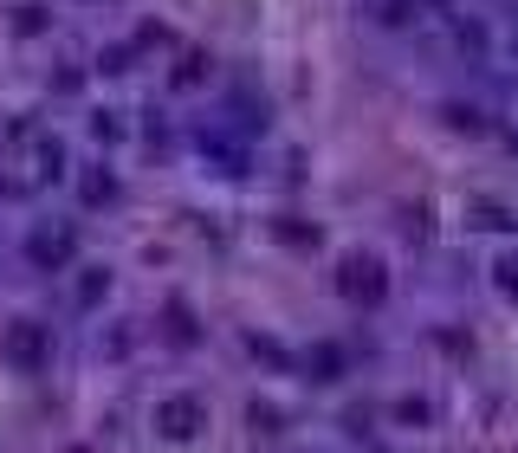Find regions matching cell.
I'll return each instance as SVG.
<instances>
[{"label": "cell", "instance_id": "5bb4252c", "mask_svg": "<svg viewBox=\"0 0 518 453\" xmlns=\"http://www.w3.org/2000/svg\"><path fill=\"white\" fill-rule=\"evenodd\" d=\"M247 421H253V428H266V434H272V428H285L279 408H266V402H253V408H247Z\"/></svg>", "mask_w": 518, "mask_h": 453}, {"label": "cell", "instance_id": "9a60e30c", "mask_svg": "<svg viewBox=\"0 0 518 453\" xmlns=\"http://www.w3.org/2000/svg\"><path fill=\"white\" fill-rule=\"evenodd\" d=\"M13 26H20V33H39V26H46V13H39V7H33V0H26V7H20V13H13Z\"/></svg>", "mask_w": 518, "mask_h": 453}, {"label": "cell", "instance_id": "e0dca14e", "mask_svg": "<svg viewBox=\"0 0 518 453\" xmlns=\"http://www.w3.org/2000/svg\"><path fill=\"white\" fill-rule=\"evenodd\" d=\"M98 65H104V72H124V65H130V46H111V52H104Z\"/></svg>", "mask_w": 518, "mask_h": 453}, {"label": "cell", "instance_id": "ba28073f", "mask_svg": "<svg viewBox=\"0 0 518 453\" xmlns=\"http://www.w3.org/2000/svg\"><path fill=\"white\" fill-rule=\"evenodd\" d=\"M247 350L259 356V363H272V369H298V356L285 350L279 337H259V331H247Z\"/></svg>", "mask_w": 518, "mask_h": 453}, {"label": "cell", "instance_id": "3957f363", "mask_svg": "<svg viewBox=\"0 0 518 453\" xmlns=\"http://www.w3.org/2000/svg\"><path fill=\"white\" fill-rule=\"evenodd\" d=\"M201 421H208V402H201V395H162L156 402V434L162 441H195Z\"/></svg>", "mask_w": 518, "mask_h": 453}, {"label": "cell", "instance_id": "277c9868", "mask_svg": "<svg viewBox=\"0 0 518 453\" xmlns=\"http://www.w3.org/2000/svg\"><path fill=\"white\" fill-rule=\"evenodd\" d=\"M72 253H78V233H72V227H39L33 240H26V259H33V266H46V272L72 266Z\"/></svg>", "mask_w": 518, "mask_h": 453}, {"label": "cell", "instance_id": "2e32d148", "mask_svg": "<svg viewBox=\"0 0 518 453\" xmlns=\"http://www.w3.org/2000/svg\"><path fill=\"white\" fill-rule=\"evenodd\" d=\"M395 415H402L408 428H421V421H428V402H402V408H395Z\"/></svg>", "mask_w": 518, "mask_h": 453}, {"label": "cell", "instance_id": "5b68a950", "mask_svg": "<svg viewBox=\"0 0 518 453\" xmlns=\"http://www.w3.org/2000/svg\"><path fill=\"white\" fill-rule=\"evenodd\" d=\"M298 369H305L311 382H337L350 369V356H344V343H311V350L298 356Z\"/></svg>", "mask_w": 518, "mask_h": 453}, {"label": "cell", "instance_id": "d6986e66", "mask_svg": "<svg viewBox=\"0 0 518 453\" xmlns=\"http://www.w3.org/2000/svg\"><path fill=\"white\" fill-rule=\"evenodd\" d=\"M72 453H91V447H72Z\"/></svg>", "mask_w": 518, "mask_h": 453}, {"label": "cell", "instance_id": "6da1fadb", "mask_svg": "<svg viewBox=\"0 0 518 453\" xmlns=\"http://www.w3.org/2000/svg\"><path fill=\"white\" fill-rule=\"evenodd\" d=\"M0 363L20 369V376H39V369H52V324L13 318L7 331H0Z\"/></svg>", "mask_w": 518, "mask_h": 453}, {"label": "cell", "instance_id": "8992f818", "mask_svg": "<svg viewBox=\"0 0 518 453\" xmlns=\"http://www.w3.org/2000/svg\"><path fill=\"white\" fill-rule=\"evenodd\" d=\"M162 337H169L175 350H195L201 343V324H195V311H188V298H169V305H162Z\"/></svg>", "mask_w": 518, "mask_h": 453}, {"label": "cell", "instance_id": "ac0fdd59", "mask_svg": "<svg viewBox=\"0 0 518 453\" xmlns=\"http://www.w3.org/2000/svg\"><path fill=\"white\" fill-rule=\"evenodd\" d=\"M499 285H506V292H518V272L506 266V272H499Z\"/></svg>", "mask_w": 518, "mask_h": 453}, {"label": "cell", "instance_id": "30bf717a", "mask_svg": "<svg viewBox=\"0 0 518 453\" xmlns=\"http://www.w3.org/2000/svg\"><path fill=\"white\" fill-rule=\"evenodd\" d=\"M104 292H111V272H104V266H91L85 279H78V305H98Z\"/></svg>", "mask_w": 518, "mask_h": 453}, {"label": "cell", "instance_id": "7a4b0ae2", "mask_svg": "<svg viewBox=\"0 0 518 453\" xmlns=\"http://www.w3.org/2000/svg\"><path fill=\"white\" fill-rule=\"evenodd\" d=\"M337 292H344L350 305L376 311V305L389 298V272H383V259H370V253H350L344 266H337Z\"/></svg>", "mask_w": 518, "mask_h": 453}, {"label": "cell", "instance_id": "52a82bcc", "mask_svg": "<svg viewBox=\"0 0 518 453\" xmlns=\"http://www.w3.org/2000/svg\"><path fill=\"white\" fill-rule=\"evenodd\" d=\"M78 195H85V208H104V201H117V175L111 169H85Z\"/></svg>", "mask_w": 518, "mask_h": 453}, {"label": "cell", "instance_id": "8fae6325", "mask_svg": "<svg viewBox=\"0 0 518 453\" xmlns=\"http://www.w3.org/2000/svg\"><path fill=\"white\" fill-rule=\"evenodd\" d=\"M272 233H279L285 246H318V240H324V233H318V227H305V221H279Z\"/></svg>", "mask_w": 518, "mask_h": 453}, {"label": "cell", "instance_id": "7c38bea8", "mask_svg": "<svg viewBox=\"0 0 518 453\" xmlns=\"http://www.w3.org/2000/svg\"><path fill=\"white\" fill-rule=\"evenodd\" d=\"M39 175H52V182L65 175V149L59 143H39Z\"/></svg>", "mask_w": 518, "mask_h": 453}, {"label": "cell", "instance_id": "9c48e42d", "mask_svg": "<svg viewBox=\"0 0 518 453\" xmlns=\"http://www.w3.org/2000/svg\"><path fill=\"white\" fill-rule=\"evenodd\" d=\"M175 91H195L201 85V78H208V52H182V65H175Z\"/></svg>", "mask_w": 518, "mask_h": 453}, {"label": "cell", "instance_id": "4fadbf2b", "mask_svg": "<svg viewBox=\"0 0 518 453\" xmlns=\"http://www.w3.org/2000/svg\"><path fill=\"white\" fill-rule=\"evenodd\" d=\"M447 123H454V130H480V111H473V104H447Z\"/></svg>", "mask_w": 518, "mask_h": 453}]
</instances>
